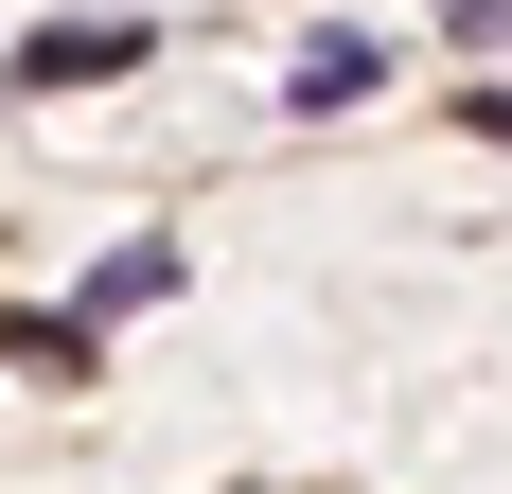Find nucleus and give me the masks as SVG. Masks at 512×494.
<instances>
[{
  "label": "nucleus",
  "mask_w": 512,
  "mask_h": 494,
  "mask_svg": "<svg viewBox=\"0 0 512 494\" xmlns=\"http://www.w3.org/2000/svg\"><path fill=\"white\" fill-rule=\"evenodd\" d=\"M460 36H477V53H495V36H512V0H460Z\"/></svg>",
  "instance_id": "20e7f679"
},
{
  "label": "nucleus",
  "mask_w": 512,
  "mask_h": 494,
  "mask_svg": "<svg viewBox=\"0 0 512 494\" xmlns=\"http://www.w3.org/2000/svg\"><path fill=\"white\" fill-rule=\"evenodd\" d=\"M142 53V18H53V36H18V89H106Z\"/></svg>",
  "instance_id": "f257e3e1"
},
{
  "label": "nucleus",
  "mask_w": 512,
  "mask_h": 494,
  "mask_svg": "<svg viewBox=\"0 0 512 494\" xmlns=\"http://www.w3.org/2000/svg\"><path fill=\"white\" fill-rule=\"evenodd\" d=\"M283 89H301V106H354V89H371V36H318L301 71H283Z\"/></svg>",
  "instance_id": "7ed1b4c3"
},
{
  "label": "nucleus",
  "mask_w": 512,
  "mask_h": 494,
  "mask_svg": "<svg viewBox=\"0 0 512 494\" xmlns=\"http://www.w3.org/2000/svg\"><path fill=\"white\" fill-rule=\"evenodd\" d=\"M477 142H512V89H477Z\"/></svg>",
  "instance_id": "39448f33"
},
{
  "label": "nucleus",
  "mask_w": 512,
  "mask_h": 494,
  "mask_svg": "<svg viewBox=\"0 0 512 494\" xmlns=\"http://www.w3.org/2000/svg\"><path fill=\"white\" fill-rule=\"evenodd\" d=\"M142 300H177V247H106V265H89V283H71V336H106V318H142Z\"/></svg>",
  "instance_id": "f03ea898"
}]
</instances>
